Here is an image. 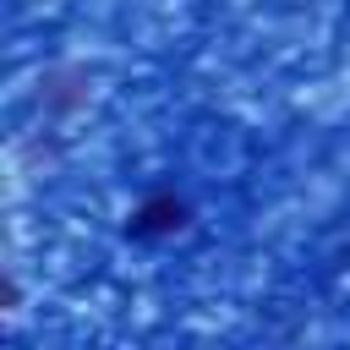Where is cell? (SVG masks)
Returning <instances> with one entry per match:
<instances>
[{
	"mask_svg": "<svg viewBox=\"0 0 350 350\" xmlns=\"http://www.w3.org/2000/svg\"><path fill=\"white\" fill-rule=\"evenodd\" d=\"M180 224H186V202H180V197H170V191L148 197V202L131 213V235H137V241H159V235H175Z\"/></svg>",
	"mask_w": 350,
	"mask_h": 350,
	"instance_id": "cell-1",
	"label": "cell"
}]
</instances>
